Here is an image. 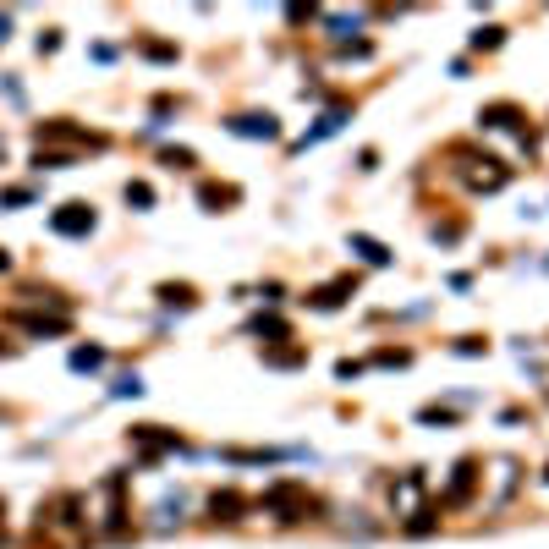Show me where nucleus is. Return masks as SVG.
Returning a JSON list of instances; mask_svg holds the SVG:
<instances>
[{
	"mask_svg": "<svg viewBox=\"0 0 549 549\" xmlns=\"http://www.w3.org/2000/svg\"><path fill=\"white\" fill-rule=\"evenodd\" d=\"M50 226L61 236H83V231H94V209L88 204H61V209L50 214Z\"/></svg>",
	"mask_w": 549,
	"mask_h": 549,
	"instance_id": "nucleus-1",
	"label": "nucleus"
},
{
	"mask_svg": "<svg viewBox=\"0 0 549 549\" xmlns=\"http://www.w3.org/2000/svg\"><path fill=\"white\" fill-rule=\"evenodd\" d=\"M236 132H248V138H274V121H270V116H242Z\"/></svg>",
	"mask_w": 549,
	"mask_h": 549,
	"instance_id": "nucleus-3",
	"label": "nucleus"
},
{
	"mask_svg": "<svg viewBox=\"0 0 549 549\" xmlns=\"http://www.w3.org/2000/svg\"><path fill=\"white\" fill-rule=\"evenodd\" d=\"M357 253H368V264H390V253H384L379 242H368V236H357Z\"/></svg>",
	"mask_w": 549,
	"mask_h": 549,
	"instance_id": "nucleus-6",
	"label": "nucleus"
},
{
	"mask_svg": "<svg viewBox=\"0 0 549 549\" xmlns=\"http://www.w3.org/2000/svg\"><path fill=\"white\" fill-rule=\"evenodd\" d=\"M484 121H489V127H511V121H516V110H511V105H494V110H484Z\"/></svg>",
	"mask_w": 549,
	"mask_h": 549,
	"instance_id": "nucleus-5",
	"label": "nucleus"
},
{
	"mask_svg": "<svg viewBox=\"0 0 549 549\" xmlns=\"http://www.w3.org/2000/svg\"><path fill=\"white\" fill-rule=\"evenodd\" d=\"M6 264H11V258H6V253H0V270H6Z\"/></svg>",
	"mask_w": 549,
	"mask_h": 549,
	"instance_id": "nucleus-7",
	"label": "nucleus"
},
{
	"mask_svg": "<svg viewBox=\"0 0 549 549\" xmlns=\"http://www.w3.org/2000/svg\"><path fill=\"white\" fill-rule=\"evenodd\" d=\"M308 506H314V500H308V494H302L296 484H274V489H270V511H286L280 522H296L292 511H308Z\"/></svg>",
	"mask_w": 549,
	"mask_h": 549,
	"instance_id": "nucleus-2",
	"label": "nucleus"
},
{
	"mask_svg": "<svg viewBox=\"0 0 549 549\" xmlns=\"http://www.w3.org/2000/svg\"><path fill=\"white\" fill-rule=\"evenodd\" d=\"M236 511H242L236 494H214V516H220V522H236Z\"/></svg>",
	"mask_w": 549,
	"mask_h": 549,
	"instance_id": "nucleus-4",
	"label": "nucleus"
}]
</instances>
